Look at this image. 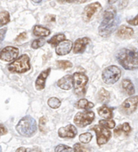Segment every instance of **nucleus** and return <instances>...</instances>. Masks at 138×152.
I'll return each instance as SVG.
<instances>
[{"label": "nucleus", "instance_id": "1", "mask_svg": "<svg viewBox=\"0 0 138 152\" xmlns=\"http://www.w3.org/2000/svg\"><path fill=\"white\" fill-rule=\"evenodd\" d=\"M116 59L125 70H135L138 69V50L136 49H120L116 54Z\"/></svg>", "mask_w": 138, "mask_h": 152}, {"label": "nucleus", "instance_id": "2", "mask_svg": "<svg viewBox=\"0 0 138 152\" xmlns=\"http://www.w3.org/2000/svg\"><path fill=\"white\" fill-rule=\"evenodd\" d=\"M117 26L116 11L114 8H108L103 13V21L98 27V33L103 37H109Z\"/></svg>", "mask_w": 138, "mask_h": 152}, {"label": "nucleus", "instance_id": "3", "mask_svg": "<svg viewBox=\"0 0 138 152\" xmlns=\"http://www.w3.org/2000/svg\"><path fill=\"white\" fill-rule=\"evenodd\" d=\"M16 130L24 137H32L37 132V123L36 121L30 116L23 117L16 126Z\"/></svg>", "mask_w": 138, "mask_h": 152}, {"label": "nucleus", "instance_id": "4", "mask_svg": "<svg viewBox=\"0 0 138 152\" xmlns=\"http://www.w3.org/2000/svg\"><path fill=\"white\" fill-rule=\"evenodd\" d=\"M73 79V88L75 94L78 96H84L86 92V85L89 79L85 74L76 72L72 75Z\"/></svg>", "mask_w": 138, "mask_h": 152}, {"label": "nucleus", "instance_id": "5", "mask_svg": "<svg viewBox=\"0 0 138 152\" xmlns=\"http://www.w3.org/2000/svg\"><path fill=\"white\" fill-rule=\"evenodd\" d=\"M30 70V57L24 54L8 66V70L12 73H24Z\"/></svg>", "mask_w": 138, "mask_h": 152}, {"label": "nucleus", "instance_id": "6", "mask_svg": "<svg viewBox=\"0 0 138 152\" xmlns=\"http://www.w3.org/2000/svg\"><path fill=\"white\" fill-rule=\"evenodd\" d=\"M121 77V70L116 66H110L104 69L102 74L103 82L106 84H114Z\"/></svg>", "mask_w": 138, "mask_h": 152}, {"label": "nucleus", "instance_id": "7", "mask_svg": "<svg viewBox=\"0 0 138 152\" xmlns=\"http://www.w3.org/2000/svg\"><path fill=\"white\" fill-rule=\"evenodd\" d=\"M95 118L94 113L92 111L80 112L74 117V123L80 128H84L90 125Z\"/></svg>", "mask_w": 138, "mask_h": 152}, {"label": "nucleus", "instance_id": "8", "mask_svg": "<svg viewBox=\"0 0 138 152\" xmlns=\"http://www.w3.org/2000/svg\"><path fill=\"white\" fill-rule=\"evenodd\" d=\"M94 131H95L97 135V142L99 146L106 144L110 138L111 137V132L110 129L100 125H96L93 128H91Z\"/></svg>", "mask_w": 138, "mask_h": 152}, {"label": "nucleus", "instance_id": "9", "mask_svg": "<svg viewBox=\"0 0 138 152\" xmlns=\"http://www.w3.org/2000/svg\"><path fill=\"white\" fill-rule=\"evenodd\" d=\"M138 106V96L128 97L120 107V110L123 114L130 115L137 110Z\"/></svg>", "mask_w": 138, "mask_h": 152}, {"label": "nucleus", "instance_id": "10", "mask_svg": "<svg viewBox=\"0 0 138 152\" xmlns=\"http://www.w3.org/2000/svg\"><path fill=\"white\" fill-rule=\"evenodd\" d=\"M101 10H102V5L99 3H97V2L89 4V5L85 7V8H84V11H83V20L86 22V23H88V22H89L93 19L94 15L97 12H100Z\"/></svg>", "mask_w": 138, "mask_h": 152}, {"label": "nucleus", "instance_id": "11", "mask_svg": "<svg viewBox=\"0 0 138 152\" xmlns=\"http://www.w3.org/2000/svg\"><path fill=\"white\" fill-rule=\"evenodd\" d=\"M19 50L13 46H7L0 51V59L5 61H12L18 57Z\"/></svg>", "mask_w": 138, "mask_h": 152}, {"label": "nucleus", "instance_id": "12", "mask_svg": "<svg viewBox=\"0 0 138 152\" xmlns=\"http://www.w3.org/2000/svg\"><path fill=\"white\" fill-rule=\"evenodd\" d=\"M58 134L62 138H73L77 136V129L70 124L66 127H61L58 131Z\"/></svg>", "mask_w": 138, "mask_h": 152}, {"label": "nucleus", "instance_id": "13", "mask_svg": "<svg viewBox=\"0 0 138 152\" xmlns=\"http://www.w3.org/2000/svg\"><path fill=\"white\" fill-rule=\"evenodd\" d=\"M90 39L89 37H81L77 39L73 44V53H81L86 49V47L89 44Z\"/></svg>", "mask_w": 138, "mask_h": 152}, {"label": "nucleus", "instance_id": "14", "mask_svg": "<svg viewBox=\"0 0 138 152\" xmlns=\"http://www.w3.org/2000/svg\"><path fill=\"white\" fill-rule=\"evenodd\" d=\"M72 49V42L69 40H65L57 45L55 52L58 55L63 56L70 53Z\"/></svg>", "mask_w": 138, "mask_h": 152}, {"label": "nucleus", "instance_id": "15", "mask_svg": "<svg viewBox=\"0 0 138 152\" xmlns=\"http://www.w3.org/2000/svg\"><path fill=\"white\" fill-rule=\"evenodd\" d=\"M51 69L50 68H47L46 70L41 71L40 75L38 77V79L35 82V87L37 90L41 91L45 88V85H46V80L48 78V76L50 75Z\"/></svg>", "mask_w": 138, "mask_h": 152}, {"label": "nucleus", "instance_id": "16", "mask_svg": "<svg viewBox=\"0 0 138 152\" xmlns=\"http://www.w3.org/2000/svg\"><path fill=\"white\" fill-rule=\"evenodd\" d=\"M134 34L132 28L125 25H121L116 31V36L120 39H129Z\"/></svg>", "mask_w": 138, "mask_h": 152}, {"label": "nucleus", "instance_id": "17", "mask_svg": "<svg viewBox=\"0 0 138 152\" xmlns=\"http://www.w3.org/2000/svg\"><path fill=\"white\" fill-rule=\"evenodd\" d=\"M58 86L59 88L63 89V90H66L68 91L70 90L72 87L73 86V79H72V76L70 75H67L63 76V78L59 79L58 81Z\"/></svg>", "mask_w": 138, "mask_h": 152}, {"label": "nucleus", "instance_id": "18", "mask_svg": "<svg viewBox=\"0 0 138 152\" xmlns=\"http://www.w3.org/2000/svg\"><path fill=\"white\" fill-rule=\"evenodd\" d=\"M122 88L128 96H132V95H134V93H135L134 85L130 79H123V82H122Z\"/></svg>", "mask_w": 138, "mask_h": 152}, {"label": "nucleus", "instance_id": "19", "mask_svg": "<svg viewBox=\"0 0 138 152\" xmlns=\"http://www.w3.org/2000/svg\"><path fill=\"white\" fill-rule=\"evenodd\" d=\"M97 113L101 117L104 119H111L113 117V108H109L107 106H102L97 109Z\"/></svg>", "mask_w": 138, "mask_h": 152}, {"label": "nucleus", "instance_id": "20", "mask_svg": "<svg viewBox=\"0 0 138 152\" xmlns=\"http://www.w3.org/2000/svg\"><path fill=\"white\" fill-rule=\"evenodd\" d=\"M33 34L36 37H48L50 34V29H48L45 27L40 26V25H36L33 28Z\"/></svg>", "mask_w": 138, "mask_h": 152}, {"label": "nucleus", "instance_id": "21", "mask_svg": "<svg viewBox=\"0 0 138 152\" xmlns=\"http://www.w3.org/2000/svg\"><path fill=\"white\" fill-rule=\"evenodd\" d=\"M111 98V94L108 91H106V89L104 88H101L97 93V99L100 103H103V104H106L110 100Z\"/></svg>", "mask_w": 138, "mask_h": 152}, {"label": "nucleus", "instance_id": "22", "mask_svg": "<svg viewBox=\"0 0 138 152\" xmlns=\"http://www.w3.org/2000/svg\"><path fill=\"white\" fill-rule=\"evenodd\" d=\"M132 130V128H131V126L128 122H124L123 124L120 125V126H119L115 129V135H120L121 134H128Z\"/></svg>", "mask_w": 138, "mask_h": 152}, {"label": "nucleus", "instance_id": "23", "mask_svg": "<svg viewBox=\"0 0 138 152\" xmlns=\"http://www.w3.org/2000/svg\"><path fill=\"white\" fill-rule=\"evenodd\" d=\"M76 107L77 108H80V109H89L94 107V104L92 102H89V100L86 99H80L79 101H77L76 104Z\"/></svg>", "mask_w": 138, "mask_h": 152}, {"label": "nucleus", "instance_id": "24", "mask_svg": "<svg viewBox=\"0 0 138 152\" xmlns=\"http://www.w3.org/2000/svg\"><path fill=\"white\" fill-rule=\"evenodd\" d=\"M65 39H66V37H65L64 34L60 33V34H57V35L54 36L53 37L50 38L47 42L51 45L55 46V45H58L59 43H61L62 41H65Z\"/></svg>", "mask_w": 138, "mask_h": 152}, {"label": "nucleus", "instance_id": "25", "mask_svg": "<svg viewBox=\"0 0 138 152\" xmlns=\"http://www.w3.org/2000/svg\"><path fill=\"white\" fill-rule=\"evenodd\" d=\"M9 21H10V15L8 12L6 11L0 12V28L9 23Z\"/></svg>", "mask_w": 138, "mask_h": 152}, {"label": "nucleus", "instance_id": "26", "mask_svg": "<svg viewBox=\"0 0 138 152\" xmlns=\"http://www.w3.org/2000/svg\"><path fill=\"white\" fill-rule=\"evenodd\" d=\"M47 104H48V105L50 106L51 108L56 109V108H59L60 107V105H61V101L58 98H56V97H51V98L48 99Z\"/></svg>", "mask_w": 138, "mask_h": 152}, {"label": "nucleus", "instance_id": "27", "mask_svg": "<svg viewBox=\"0 0 138 152\" xmlns=\"http://www.w3.org/2000/svg\"><path fill=\"white\" fill-rule=\"evenodd\" d=\"M57 65L59 68L62 69V70H67V69H69V68L72 67V63L70 61H68V60H59V61H57Z\"/></svg>", "mask_w": 138, "mask_h": 152}, {"label": "nucleus", "instance_id": "28", "mask_svg": "<svg viewBox=\"0 0 138 152\" xmlns=\"http://www.w3.org/2000/svg\"><path fill=\"white\" fill-rule=\"evenodd\" d=\"M99 125L106 127L107 129H113L115 128V122L113 120H110V119H106V120H101L99 121Z\"/></svg>", "mask_w": 138, "mask_h": 152}, {"label": "nucleus", "instance_id": "29", "mask_svg": "<svg viewBox=\"0 0 138 152\" xmlns=\"http://www.w3.org/2000/svg\"><path fill=\"white\" fill-rule=\"evenodd\" d=\"M55 152H75V150L72 149V147L63 144H60L55 147Z\"/></svg>", "mask_w": 138, "mask_h": 152}, {"label": "nucleus", "instance_id": "30", "mask_svg": "<svg viewBox=\"0 0 138 152\" xmlns=\"http://www.w3.org/2000/svg\"><path fill=\"white\" fill-rule=\"evenodd\" d=\"M93 138V135L90 134V133H84V134H82L80 135L79 137V139L80 141L82 142V143H89L90 141H91V139Z\"/></svg>", "mask_w": 138, "mask_h": 152}, {"label": "nucleus", "instance_id": "31", "mask_svg": "<svg viewBox=\"0 0 138 152\" xmlns=\"http://www.w3.org/2000/svg\"><path fill=\"white\" fill-rule=\"evenodd\" d=\"M45 41L43 38H40V39H37V40H34V41L32 42V45H31V46H32V49H38L40 47H41L43 45L45 44Z\"/></svg>", "mask_w": 138, "mask_h": 152}, {"label": "nucleus", "instance_id": "32", "mask_svg": "<svg viewBox=\"0 0 138 152\" xmlns=\"http://www.w3.org/2000/svg\"><path fill=\"white\" fill-rule=\"evenodd\" d=\"M74 150H75V152H90L89 148L85 147L79 143H76L74 145Z\"/></svg>", "mask_w": 138, "mask_h": 152}, {"label": "nucleus", "instance_id": "33", "mask_svg": "<svg viewBox=\"0 0 138 152\" xmlns=\"http://www.w3.org/2000/svg\"><path fill=\"white\" fill-rule=\"evenodd\" d=\"M89 0H58L61 3H84Z\"/></svg>", "mask_w": 138, "mask_h": 152}, {"label": "nucleus", "instance_id": "34", "mask_svg": "<svg viewBox=\"0 0 138 152\" xmlns=\"http://www.w3.org/2000/svg\"><path fill=\"white\" fill-rule=\"evenodd\" d=\"M46 124V118L45 117H42L40 118V121H39V128H40V130L41 132H45V126Z\"/></svg>", "mask_w": 138, "mask_h": 152}, {"label": "nucleus", "instance_id": "35", "mask_svg": "<svg viewBox=\"0 0 138 152\" xmlns=\"http://www.w3.org/2000/svg\"><path fill=\"white\" fill-rule=\"evenodd\" d=\"M127 22L130 25H132V26H137L138 25V14L136 15L135 17L132 18L131 20H127Z\"/></svg>", "mask_w": 138, "mask_h": 152}, {"label": "nucleus", "instance_id": "36", "mask_svg": "<svg viewBox=\"0 0 138 152\" xmlns=\"http://www.w3.org/2000/svg\"><path fill=\"white\" fill-rule=\"evenodd\" d=\"M27 38V33L25 32H22L21 33L20 35L18 36L17 37L15 38V41H24V40H25Z\"/></svg>", "mask_w": 138, "mask_h": 152}, {"label": "nucleus", "instance_id": "37", "mask_svg": "<svg viewBox=\"0 0 138 152\" xmlns=\"http://www.w3.org/2000/svg\"><path fill=\"white\" fill-rule=\"evenodd\" d=\"M46 21H47V22H55V15H46Z\"/></svg>", "mask_w": 138, "mask_h": 152}, {"label": "nucleus", "instance_id": "38", "mask_svg": "<svg viewBox=\"0 0 138 152\" xmlns=\"http://www.w3.org/2000/svg\"><path fill=\"white\" fill-rule=\"evenodd\" d=\"M128 3V0H120V8H124L125 7H127Z\"/></svg>", "mask_w": 138, "mask_h": 152}, {"label": "nucleus", "instance_id": "39", "mask_svg": "<svg viewBox=\"0 0 138 152\" xmlns=\"http://www.w3.org/2000/svg\"><path fill=\"white\" fill-rule=\"evenodd\" d=\"M7 133V130L6 127L3 126V125H0V136L6 134Z\"/></svg>", "mask_w": 138, "mask_h": 152}, {"label": "nucleus", "instance_id": "40", "mask_svg": "<svg viewBox=\"0 0 138 152\" xmlns=\"http://www.w3.org/2000/svg\"><path fill=\"white\" fill-rule=\"evenodd\" d=\"M6 32H7V28H4V29H0V41H3V39H4Z\"/></svg>", "mask_w": 138, "mask_h": 152}, {"label": "nucleus", "instance_id": "41", "mask_svg": "<svg viewBox=\"0 0 138 152\" xmlns=\"http://www.w3.org/2000/svg\"><path fill=\"white\" fill-rule=\"evenodd\" d=\"M30 151V150L26 149V148H24V147H20V148H18L16 150V151L15 152H28Z\"/></svg>", "mask_w": 138, "mask_h": 152}, {"label": "nucleus", "instance_id": "42", "mask_svg": "<svg viewBox=\"0 0 138 152\" xmlns=\"http://www.w3.org/2000/svg\"><path fill=\"white\" fill-rule=\"evenodd\" d=\"M118 0H108V3L110 5H112V4H114L117 2Z\"/></svg>", "mask_w": 138, "mask_h": 152}, {"label": "nucleus", "instance_id": "43", "mask_svg": "<svg viewBox=\"0 0 138 152\" xmlns=\"http://www.w3.org/2000/svg\"><path fill=\"white\" fill-rule=\"evenodd\" d=\"M32 2H33V3H41L42 0H32Z\"/></svg>", "mask_w": 138, "mask_h": 152}, {"label": "nucleus", "instance_id": "44", "mask_svg": "<svg viewBox=\"0 0 138 152\" xmlns=\"http://www.w3.org/2000/svg\"><path fill=\"white\" fill-rule=\"evenodd\" d=\"M0 152H2V148H1V146H0Z\"/></svg>", "mask_w": 138, "mask_h": 152}]
</instances>
